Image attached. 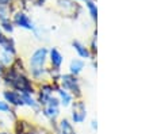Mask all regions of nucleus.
<instances>
[{"label": "nucleus", "mask_w": 153, "mask_h": 134, "mask_svg": "<svg viewBox=\"0 0 153 134\" xmlns=\"http://www.w3.org/2000/svg\"><path fill=\"white\" fill-rule=\"evenodd\" d=\"M48 54L49 49L45 46L37 47L34 52L30 54L29 61H27V75L33 81L42 83L48 81Z\"/></svg>", "instance_id": "1"}, {"label": "nucleus", "mask_w": 153, "mask_h": 134, "mask_svg": "<svg viewBox=\"0 0 153 134\" xmlns=\"http://www.w3.org/2000/svg\"><path fill=\"white\" fill-rule=\"evenodd\" d=\"M58 85L72 93L75 99H81V96H83L81 84L77 76H73L71 73H61L60 80H58Z\"/></svg>", "instance_id": "2"}, {"label": "nucleus", "mask_w": 153, "mask_h": 134, "mask_svg": "<svg viewBox=\"0 0 153 134\" xmlns=\"http://www.w3.org/2000/svg\"><path fill=\"white\" fill-rule=\"evenodd\" d=\"M41 113L43 114V117L46 118L50 123H56L57 119L61 117V106L56 95H53L45 104L41 107Z\"/></svg>", "instance_id": "3"}, {"label": "nucleus", "mask_w": 153, "mask_h": 134, "mask_svg": "<svg viewBox=\"0 0 153 134\" xmlns=\"http://www.w3.org/2000/svg\"><path fill=\"white\" fill-rule=\"evenodd\" d=\"M11 21L15 27H19V29L26 30V31H34L35 27H37L34 21L23 10H15L11 15Z\"/></svg>", "instance_id": "4"}, {"label": "nucleus", "mask_w": 153, "mask_h": 134, "mask_svg": "<svg viewBox=\"0 0 153 134\" xmlns=\"http://www.w3.org/2000/svg\"><path fill=\"white\" fill-rule=\"evenodd\" d=\"M87 119V106L83 99H75L71 106V122L81 125Z\"/></svg>", "instance_id": "5"}, {"label": "nucleus", "mask_w": 153, "mask_h": 134, "mask_svg": "<svg viewBox=\"0 0 153 134\" xmlns=\"http://www.w3.org/2000/svg\"><path fill=\"white\" fill-rule=\"evenodd\" d=\"M0 95H1V98H3L4 102L10 104V107L15 108V110L19 108V107H23L22 95H20V92H18V91L11 90V88H6Z\"/></svg>", "instance_id": "6"}, {"label": "nucleus", "mask_w": 153, "mask_h": 134, "mask_svg": "<svg viewBox=\"0 0 153 134\" xmlns=\"http://www.w3.org/2000/svg\"><path fill=\"white\" fill-rule=\"evenodd\" d=\"M48 64H49V68H52V69L61 70V67H62V64H64V56L57 47H52V49H49Z\"/></svg>", "instance_id": "7"}, {"label": "nucleus", "mask_w": 153, "mask_h": 134, "mask_svg": "<svg viewBox=\"0 0 153 134\" xmlns=\"http://www.w3.org/2000/svg\"><path fill=\"white\" fill-rule=\"evenodd\" d=\"M56 98L58 99V102H60V106L61 108H71V106L73 104V102H75V98H73V95L71 92H68L67 90H64V88H61L60 85L57 87V90H56L54 92Z\"/></svg>", "instance_id": "8"}, {"label": "nucleus", "mask_w": 153, "mask_h": 134, "mask_svg": "<svg viewBox=\"0 0 153 134\" xmlns=\"http://www.w3.org/2000/svg\"><path fill=\"white\" fill-rule=\"evenodd\" d=\"M56 133L57 134H77V131H76L73 123L71 122V119H68V118H61L57 123Z\"/></svg>", "instance_id": "9"}, {"label": "nucleus", "mask_w": 153, "mask_h": 134, "mask_svg": "<svg viewBox=\"0 0 153 134\" xmlns=\"http://www.w3.org/2000/svg\"><path fill=\"white\" fill-rule=\"evenodd\" d=\"M72 47L76 52V54L79 56V58L84 60V61H85V60H92V54H91L90 49H88V46H85L83 42L76 39V41L72 42Z\"/></svg>", "instance_id": "10"}, {"label": "nucleus", "mask_w": 153, "mask_h": 134, "mask_svg": "<svg viewBox=\"0 0 153 134\" xmlns=\"http://www.w3.org/2000/svg\"><path fill=\"white\" fill-rule=\"evenodd\" d=\"M20 95H22V100H23V107L31 108L35 114L41 113V104L38 103L35 95H33V93H20Z\"/></svg>", "instance_id": "11"}, {"label": "nucleus", "mask_w": 153, "mask_h": 134, "mask_svg": "<svg viewBox=\"0 0 153 134\" xmlns=\"http://www.w3.org/2000/svg\"><path fill=\"white\" fill-rule=\"evenodd\" d=\"M68 69H69V72L68 73H71V75L77 76L79 77V76L83 73V70L85 69V61L81 60V58H72L71 60V62H69Z\"/></svg>", "instance_id": "12"}, {"label": "nucleus", "mask_w": 153, "mask_h": 134, "mask_svg": "<svg viewBox=\"0 0 153 134\" xmlns=\"http://www.w3.org/2000/svg\"><path fill=\"white\" fill-rule=\"evenodd\" d=\"M16 111H15V108L10 107L8 103H6L3 99H0V114H6V115H8V117H11V121H16L18 119V115Z\"/></svg>", "instance_id": "13"}, {"label": "nucleus", "mask_w": 153, "mask_h": 134, "mask_svg": "<svg viewBox=\"0 0 153 134\" xmlns=\"http://www.w3.org/2000/svg\"><path fill=\"white\" fill-rule=\"evenodd\" d=\"M0 29H1L3 34H6V35L12 34V33H14V30H15V26H14V23H12L11 18L1 19V21H0Z\"/></svg>", "instance_id": "14"}, {"label": "nucleus", "mask_w": 153, "mask_h": 134, "mask_svg": "<svg viewBox=\"0 0 153 134\" xmlns=\"http://www.w3.org/2000/svg\"><path fill=\"white\" fill-rule=\"evenodd\" d=\"M85 7H87V10H88L90 16L92 18V21H96V19H98V7H96V3L94 0H87Z\"/></svg>", "instance_id": "15"}, {"label": "nucleus", "mask_w": 153, "mask_h": 134, "mask_svg": "<svg viewBox=\"0 0 153 134\" xmlns=\"http://www.w3.org/2000/svg\"><path fill=\"white\" fill-rule=\"evenodd\" d=\"M57 4L64 12H67L68 10H73L76 7V3L71 1V0H57Z\"/></svg>", "instance_id": "16"}, {"label": "nucleus", "mask_w": 153, "mask_h": 134, "mask_svg": "<svg viewBox=\"0 0 153 134\" xmlns=\"http://www.w3.org/2000/svg\"><path fill=\"white\" fill-rule=\"evenodd\" d=\"M91 52V54H92V57L96 54V52H98V47H96V35L92 38V41H91V46L88 47Z\"/></svg>", "instance_id": "17"}, {"label": "nucleus", "mask_w": 153, "mask_h": 134, "mask_svg": "<svg viewBox=\"0 0 153 134\" xmlns=\"http://www.w3.org/2000/svg\"><path fill=\"white\" fill-rule=\"evenodd\" d=\"M14 4V0H0V7H10Z\"/></svg>", "instance_id": "18"}, {"label": "nucleus", "mask_w": 153, "mask_h": 134, "mask_svg": "<svg viewBox=\"0 0 153 134\" xmlns=\"http://www.w3.org/2000/svg\"><path fill=\"white\" fill-rule=\"evenodd\" d=\"M91 129H92L94 131L98 130V121H96V119H92V121H91Z\"/></svg>", "instance_id": "19"}, {"label": "nucleus", "mask_w": 153, "mask_h": 134, "mask_svg": "<svg viewBox=\"0 0 153 134\" xmlns=\"http://www.w3.org/2000/svg\"><path fill=\"white\" fill-rule=\"evenodd\" d=\"M0 134H14V133L10 130H0Z\"/></svg>", "instance_id": "20"}, {"label": "nucleus", "mask_w": 153, "mask_h": 134, "mask_svg": "<svg viewBox=\"0 0 153 134\" xmlns=\"http://www.w3.org/2000/svg\"><path fill=\"white\" fill-rule=\"evenodd\" d=\"M3 73H4V68L0 65V76H1V77H3Z\"/></svg>", "instance_id": "21"}, {"label": "nucleus", "mask_w": 153, "mask_h": 134, "mask_svg": "<svg viewBox=\"0 0 153 134\" xmlns=\"http://www.w3.org/2000/svg\"><path fill=\"white\" fill-rule=\"evenodd\" d=\"M1 34H3V31H1V29H0V35H1Z\"/></svg>", "instance_id": "22"}, {"label": "nucleus", "mask_w": 153, "mask_h": 134, "mask_svg": "<svg viewBox=\"0 0 153 134\" xmlns=\"http://www.w3.org/2000/svg\"><path fill=\"white\" fill-rule=\"evenodd\" d=\"M77 1H87V0H77Z\"/></svg>", "instance_id": "23"}]
</instances>
